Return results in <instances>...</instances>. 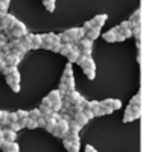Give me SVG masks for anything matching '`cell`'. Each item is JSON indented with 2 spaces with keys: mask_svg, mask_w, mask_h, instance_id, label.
<instances>
[{
  "mask_svg": "<svg viewBox=\"0 0 155 152\" xmlns=\"http://www.w3.org/2000/svg\"><path fill=\"white\" fill-rule=\"evenodd\" d=\"M131 31H132V37H135L137 40H140V37H141V26H134Z\"/></svg>",
  "mask_w": 155,
  "mask_h": 152,
  "instance_id": "cell-27",
  "label": "cell"
},
{
  "mask_svg": "<svg viewBox=\"0 0 155 152\" xmlns=\"http://www.w3.org/2000/svg\"><path fill=\"white\" fill-rule=\"evenodd\" d=\"M12 28H15V29H18V31H21V32L28 34V31H26V26H25V25H23L21 21H18V20H15V21H14Z\"/></svg>",
  "mask_w": 155,
  "mask_h": 152,
  "instance_id": "cell-24",
  "label": "cell"
},
{
  "mask_svg": "<svg viewBox=\"0 0 155 152\" xmlns=\"http://www.w3.org/2000/svg\"><path fill=\"white\" fill-rule=\"evenodd\" d=\"M79 147H81V143H73V146L67 152H79Z\"/></svg>",
  "mask_w": 155,
  "mask_h": 152,
  "instance_id": "cell-33",
  "label": "cell"
},
{
  "mask_svg": "<svg viewBox=\"0 0 155 152\" xmlns=\"http://www.w3.org/2000/svg\"><path fill=\"white\" fill-rule=\"evenodd\" d=\"M61 82H64V84H65L67 91L74 90V79H73V76H70V78H62V79H61Z\"/></svg>",
  "mask_w": 155,
  "mask_h": 152,
  "instance_id": "cell-13",
  "label": "cell"
},
{
  "mask_svg": "<svg viewBox=\"0 0 155 152\" xmlns=\"http://www.w3.org/2000/svg\"><path fill=\"white\" fill-rule=\"evenodd\" d=\"M84 73L87 74V78L88 79H94V76H96V70L94 68H82Z\"/></svg>",
  "mask_w": 155,
  "mask_h": 152,
  "instance_id": "cell-26",
  "label": "cell"
},
{
  "mask_svg": "<svg viewBox=\"0 0 155 152\" xmlns=\"http://www.w3.org/2000/svg\"><path fill=\"white\" fill-rule=\"evenodd\" d=\"M38 110H40L41 116H49V114L52 113V108H50V105H44V104H41Z\"/></svg>",
  "mask_w": 155,
  "mask_h": 152,
  "instance_id": "cell-20",
  "label": "cell"
},
{
  "mask_svg": "<svg viewBox=\"0 0 155 152\" xmlns=\"http://www.w3.org/2000/svg\"><path fill=\"white\" fill-rule=\"evenodd\" d=\"M140 15H141V11H140V9H137V11L134 12V15H132V17H131L129 20H131V21H134V20H137V18H140Z\"/></svg>",
  "mask_w": 155,
  "mask_h": 152,
  "instance_id": "cell-37",
  "label": "cell"
},
{
  "mask_svg": "<svg viewBox=\"0 0 155 152\" xmlns=\"http://www.w3.org/2000/svg\"><path fill=\"white\" fill-rule=\"evenodd\" d=\"M91 46L93 41L88 38H81L79 43H78V49H79V53L84 56H91Z\"/></svg>",
  "mask_w": 155,
  "mask_h": 152,
  "instance_id": "cell-1",
  "label": "cell"
},
{
  "mask_svg": "<svg viewBox=\"0 0 155 152\" xmlns=\"http://www.w3.org/2000/svg\"><path fill=\"white\" fill-rule=\"evenodd\" d=\"M91 28H93L91 21H85V23H84V29H85V31H90Z\"/></svg>",
  "mask_w": 155,
  "mask_h": 152,
  "instance_id": "cell-38",
  "label": "cell"
},
{
  "mask_svg": "<svg viewBox=\"0 0 155 152\" xmlns=\"http://www.w3.org/2000/svg\"><path fill=\"white\" fill-rule=\"evenodd\" d=\"M0 2H3V3H6V5H9V2H11V0H0Z\"/></svg>",
  "mask_w": 155,
  "mask_h": 152,
  "instance_id": "cell-44",
  "label": "cell"
},
{
  "mask_svg": "<svg viewBox=\"0 0 155 152\" xmlns=\"http://www.w3.org/2000/svg\"><path fill=\"white\" fill-rule=\"evenodd\" d=\"M82 111H84V114H85V117H87L88 120L94 117V114H93V111H91V110H82Z\"/></svg>",
  "mask_w": 155,
  "mask_h": 152,
  "instance_id": "cell-36",
  "label": "cell"
},
{
  "mask_svg": "<svg viewBox=\"0 0 155 152\" xmlns=\"http://www.w3.org/2000/svg\"><path fill=\"white\" fill-rule=\"evenodd\" d=\"M15 20H17V18H15L14 15H11V14H8V12L3 14L2 18H0V29H11Z\"/></svg>",
  "mask_w": 155,
  "mask_h": 152,
  "instance_id": "cell-2",
  "label": "cell"
},
{
  "mask_svg": "<svg viewBox=\"0 0 155 152\" xmlns=\"http://www.w3.org/2000/svg\"><path fill=\"white\" fill-rule=\"evenodd\" d=\"M41 116V113H40V110L38 108H34V110H31V111H28V117H31V119H38Z\"/></svg>",
  "mask_w": 155,
  "mask_h": 152,
  "instance_id": "cell-23",
  "label": "cell"
},
{
  "mask_svg": "<svg viewBox=\"0 0 155 152\" xmlns=\"http://www.w3.org/2000/svg\"><path fill=\"white\" fill-rule=\"evenodd\" d=\"M31 43H32V49H40L41 47V35H32L31 34Z\"/></svg>",
  "mask_w": 155,
  "mask_h": 152,
  "instance_id": "cell-12",
  "label": "cell"
},
{
  "mask_svg": "<svg viewBox=\"0 0 155 152\" xmlns=\"http://www.w3.org/2000/svg\"><path fill=\"white\" fill-rule=\"evenodd\" d=\"M26 120H28V117H25V119H20V120H18V123H20L21 129H23V128H26Z\"/></svg>",
  "mask_w": 155,
  "mask_h": 152,
  "instance_id": "cell-39",
  "label": "cell"
},
{
  "mask_svg": "<svg viewBox=\"0 0 155 152\" xmlns=\"http://www.w3.org/2000/svg\"><path fill=\"white\" fill-rule=\"evenodd\" d=\"M2 143H3V138H0V146H2Z\"/></svg>",
  "mask_w": 155,
  "mask_h": 152,
  "instance_id": "cell-45",
  "label": "cell"
},
{
  "mask_svg": "<svg viewBox=\"0 0 155 152\" xmlns=\"http://www.w3.org/2000/svg\"><path fill=\"white\" fill-rule=\"evenodd\" d=\"M85 32H87V31H85V29H84V28H79V40H81V38H84V37H85Z\"/></svg>",
  "mask_w": 155,
  "mask_h": 152,
  "instance_id": "cell-41",
  "label": "cell"
},
{
  "mask_svg": "<svg viewBox=\"0 0 155 152\" xmlns=\"http://www.w3.org/2000/svg\"><path fill=\"white\" fill-rule=\"evenodd\" d=\"M50 108H52V111H55V113L61 111V108H62V99H58V101L50 102Z\"/></svg>",
  "mask_w": 155,
  "mask_h": 152,
  "instance_id": "cell-16",
  "label": "cell"
},
{
  "mask_svg": "<svg viewBox=\"0 0 155 152\" xmlns=\"http://www.w3.org/2000/svg\"><path fill=\"white\" fill-rule=\"evenodd\" d=\"M3 65H5V61H3L2 58H0V70H2V67H3Z\"/></svg>",
  "mask_w": 155,
  "mask_h": 152,
  "instance_id": "cell-43",
  "label": "cell"
},
{
  "mask_svg": "<svg viewBox=\"0 0 155 152\" xmlns=\"http://www.w3.org/2000/svg\"><path fill=\"white\" fill-rule=\"evenodd\" d=\"M43 5L46 6V9L49 12H53L55 11V0H43Z\"/></svg>",
  "mask_w": 155,
  "mask_h": 152,
  "instance_id": "cell-18",
  "label": "cell"
},
{
  "mask_svg": "<svg viewBox=\"0 0 155 152\" xmlns=\"http://www.w3.org/2000/svg\"><path fill=\"white\" fill-rule=\"evenodd\" d=\"M85 152H97V150H96L91 144H87V146H85Z\"/></svg>",
  "mask_w": 155,
  "mask_h": 152,
  "instance_id": "cell-40",
  "label": "cell"
},
{
  "mask_svg": "<svg viewBox=\"0 0 155 152\" xmlns=\"http://www.w3.org/2000/svg\"><path fill=\"white\" fill-rule=\"evenodd\" d=\"M62 144H64V147H65L67 150H68V149H70V147L73 146V143H71V141H70L68 138H62Z\"/></svg>",
  "mask_w": 155,
  "mask_h": 152,
  "instance_id": "cell-35",
  "label": "cell"
},
{
  "mask_svg": "<svg viewBox=\"0 0 155 152\" xmlns=\"http://www.w3.org/2000/svg\"><path fill=\"white\" fill-rule=\"evenodd\" d=\"M107 18H108V17H107L105 14H101V15H96V17H94L93 20H90V21H91L93 28H99V29H101V28H102V26L105 25Z\"/></svg>",
  "mask_w": 155,
  "mask_h": 152,
  "instance_id": "cell-5",
  "label": "cell"
},
{
  "mask_svg": "<svg viewBox=\"0 0 155 152\" xmlns=\"http://www.w3.org/2000/svg\"><path fill=\"white\" fill-rule=\"evenodd\" d=\"M120 107H122V102L119 99H111V108H113V111L114 110H119Z\"/></svg>",
  "mask_w": 155,
  "mask_h": 152,
  "instance_id": "cell-28",
  "label": "cell"
},
{
  "mask_svg": "<svg viewBox=\"0 0 155 152\" xmlns=\"http://www.w3.org/2000/svg\"><path fill=\"white\" fill-rule=\"evenodd\" d=\"M73 76V68H71V62H68L64 68V73H62V78H70Z\"/></svg>",
  "mask_w": 155,
  "mask_h": 152,
  "instance_id": "cell-21",
  "label": "cell"
},
{
  "mask_svg": "<svg viewBox=\"0 0 155 152\" xmlns=\"http://www.w3.org/2000/svg\"><path fill=\"white\" fill-rule=\"evenodd\" d=\"M99 35H101V29L99 28H91L90 31L85 32V37L88 40H91V41H94L96 38H99Z\"/></svg>",
  "mask_w": 155,
  "mask_h": 152,
  "instance_id": "cell-7",
  "label": "cell"
},
{
  "mask_svg": "<svg viewBox=\"0 0 155 152\" xmlns=\"http://www.w3.org/2000/svg\"><path fill=\"white\" fill-rule=\"evenodd\" d=\"M8 128H9V129H12L14 132H18V131L21 129V126H20V123H18V122H14V123H9V125H8Z\"/></svg>",
  "mask_w": 155,
  "mask_h": 152,
  "instance_id": "cell-29",
  "label": "cell"
},
{
  "mask_svg": "<svg viewBox=\"0 0 155 152\" xmlns=\"http://www.w3.org/2000/svg\"><path fill=\"white\" fill-rule=\"evenodd\" d=\"M65 34L68 35L70 41H79V28L68 29V31H65Z\"/></svg>",
  "mask_w": 155,
  "mask_h": 152,
  "instance_id": "cell-8",
  "label": "cell"
},
{
  "mask_svg": "<svg viewBox=\"0 0 155 152\" xmlns=\"http://www.w3.org/2000/svg\"><path fill=\"white\" fill-rule=\"evenodd\" d=\"M71 119L79 125V126H85L87 123H88V119L85 117V114H84V111H79V113H74V114H71Z\"/></svg>",
  "mask_w": 155,
  "mask_h": 152,
  "instance_id": "cell-4",
  "label": "cell"
},
{
  "mask_svg": "<svg viewBox=\"0 0 155 152\" xmlns=\"http://www.w3.org/2000/svg\"><path fill=\"white\" fill-rule=\"evenodd\" d=\"M79 55H81V53H79V49L73 46V49H71V50L68 52V55H67L68 62H76V59H78V56H79Z\"/></svg>",
  "mask_w": 155,
  "mask_h": 152,
  "instance_id": "cell-11",
  "label": "cell"
},
{
  "mask_svg": "<svg viewBox=\"0 0 155 152\" xmlns=\"http://www.w3.org/2000/svg\"><path fill=\"white\" fill-rule=\"evenodd\" d=\"M132 120H135V116H134V113H132V107L129 105V107L125 110L123 122H125V123H129V122H132Z\"/></svg>",
  "mask_w": 155,
  "mask_h": 152,
  "instance_id": "cell-9",
  "label": "cell"
},
{
  "mask_svg": "<svg viewBox=\"0 0 155 152\" xmlns=\"http://www.w3.org/2000/svg\"><path fill=\"white\" fill-rule=\"evenodd\" d=\"M8 8H9V5L0 2V12H2V14H6V12H8Z\"/></svg>",
  "mask_w": 155,
  "mask_h": 152,
  "instance_id": "cell-34",
  "label": "cell"
},
{
  "mask_svg": "<svg viewBox=\"0 0 155 152\" xmlns=\"http://www.w3.org/2000/svg\"><path fill=\"white\" fill-rule=\"evenodd\" d=\"M8 120H9V123H14V122H18V117L15 113H8Z\"/></svg>",
  "mask_w": 155,
  "mask_h": 152,
  "instance_id": "cell-31",
  "label": "cell"
},
{
  "mask_svg": "<svg viewBox=\"0 0 155 152\" xmlns=\"http://www.w3.org/2000/svg\"><path fill=\"white\" fill-rule=\"evenodd\" d=\"M81 129H82V126H79L73 119L68 122V132H71V134H79Z\"/></svg>",
  "mask_w": 155,
  "mask_h": 152,
  "instance_id": "cell-10",
  "label": "cell"
},
{
  "mask_svg": "<svg viewBox=\"0 0 155 152\" xmlns=\"http://www.w3.org/2000/svg\"><path fill=\"white\" fill-rule=\"evenodd\" d=\"M102 37H104V40H105L107 43H114V41H116V31H114V29H111V31L105 32Z\"/></svg>",
  "mask_w": 155,
  "mask_h": 152,
  "instance_id": "cell-14",
  "label": "cell"
},
{
  "mask_svg": "<svg viewBox=\"0 0 155 152\" xmlns=\"http://www.w3.org/2000/svg\"><path fill=\"white\" fill-rule=\"evenodd\" d=\"M26 128H29V129H35V128H38V125H37V120H35V119H31V117H28V120H26Z\"/></svg>",
  "mask_w": 155,
  "mask_h": 152,
  "instance_id": "cell-25",
  "label": "cell"
},
{
  "mask_svg": "<svg viewBox=\"0 0 155 152\" xmlns=\"http://www.w3.org/2000/svg\"><path fill=\"white\" fill-rule=\"evenodd\" d=\"M71 49H73V44H71V43H62L61 47H59V53L64 55V56H67L68 52H70Z\"/></svg>",
  "mask_w": 155,
  "mask_h": 152,
  "instance_id": "cell-15",
  "label": "cell"
},
{
  "mask_svg": "<svg viewBox=\"0 0 155 152\" xmlns=\"http://www.w3.org/2000/svg\"><path fill=\"white\" fill-rule=\"evenodd\" d=\"M129 105H131V107H138V105H141V96H140V94H135V96L131 99Z\"/></svg>",
  "mask_w": 155,
  "mask_h": 152,
  "instance_id": "cell-22",
  "label": "cell"
},
{
  "mask_svg": "<svg viewBox=\"0 0 155 152\" xmlns=\"http://www.w3.org/2000/svg\"><path fill=\"white\" fill-rule=\"evenodd\" d=\"M41 104H44V105H50V101H49V97H44V99L41 101Z\"/></svg>",
  "mask_w": 155,
  "mask_h": 152,
  "instance_id": "cell-42",
  "label": "cell"
},
{
  "mask_svg": "<svg viewBox=\"0 0 155 152\" xmlns=\"http://www.w3.org/2000/svg\"><path fill=\"white\" fill-rule=\"evenodd\" d=\"M132 113H134L135 119H138V117L141 116V105H138V107H132Z\"/></svg>",
  "mask_w": 155,
  "mask_h": 152,
  "instance_id": "cell-30",
  "label": "cell"
},
{
  "mask_svg": "<svg viewBox=\"0 0 155 152\" xmlns=\"http://www.w3.org/2000/svg\"><path fill=\"white\" fill-rule=\"evenodd\" d=\"M9 125V120H8V113L3 111L2 113V117H0V128H6Z\"/></svg>",
  "mask_w": 155,
  "mask_h": 152,
  "instance_id": "cell-19",
  "label": "cell"
},
{
  "mask_svg": "<svg viewBox=\"0 0 155 152\" xmlns=\"http://www.w3.org/2000/svg\"><path fill=\"white\" fill-rule=\"evenodd\" d=\"M0 149H2L3 152H20V146L15 141H6V140H3Z\"/></svg>",
  "mask_w": 155,
  "mask_h": 152,
  "instance_id": "cell-3",
  "label": "cell"
},
{
  "mask_svg": "<svg viewBox=\"0 0 155 152\" xmlns=\"http://www.w3.org/2000/svg\"><path fill=\"white\" fill-rule=\"evenodd\" d=\"M2 129H3V140H6V141H15L17 140V132H14L8 126L6 128H2Z\"/></svg>",
  "mask_w": 155,
  "mask_h": 152,
  "instance_id": "cell-6",
  "label": "cell"
},
{
  "mask_svg": "<svg viewBox=\"0 0 155 152\" xmlns=\"http://www.w3.org/2000/svg\"><path fill=\"white\" fill-rule=\"evenodd\" d=\"M15 114H17L18 120H20V119H25V117H28V111H25V110H18V111H15Z\"/></svg>",
  "mask_w": 155,
  "mask_h": 152,
  "instance_id": "cell-32",
  "label": "cell"
},
{
  "mask_svg": "<svg viewBox=\"0 0 155 152\" xmlns=\"http://www.w3.org/2000/svg\"><path fill=\"white\" fill-rule=\"evenodd\" d=\"M47 97H49V101H50V102H53V101H58V99H62V96H61L59 90H53V91H50Z\"/></svg>",
  "mask_w": 155,
  "mask_h": 152,
  "instance_id": "cell-17",
  "label": "cell"
}]
</instances>
